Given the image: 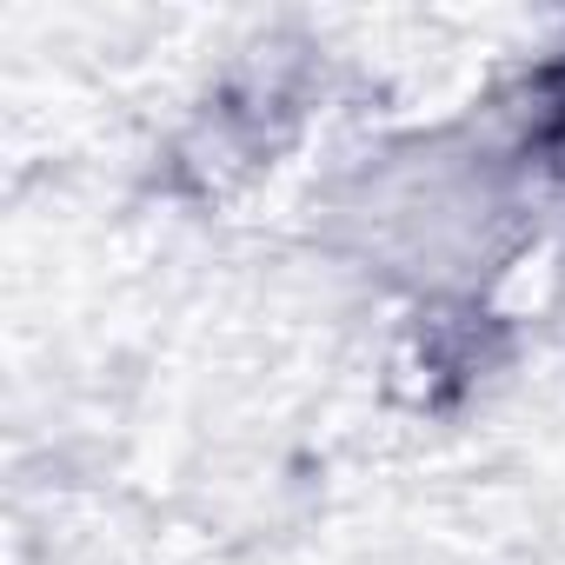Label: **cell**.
Returning <instances> with one entry per match:
<instances>
[{"label": "cell", "instance_id": "1", "mask_svg": "<svg viewBox=\"0 0 565 565\" xmlns=\"http://www.w3.org/2000/svg\"><path fill=\"white\" fill-rule=\"evenodd\" d=\"M532 206H565V54L539 61L505 100H499V140H492Z\"/></svg>", "mask_w": 565, "mask_h": 565}]
</instances>
